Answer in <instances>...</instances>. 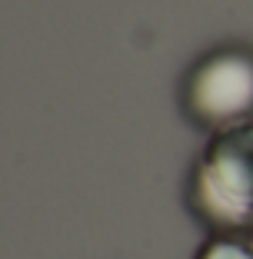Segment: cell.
Wrapping results in <instances>:
<instances>
[{
    "label": "cell",
    "mask_w": 253,
    "mask_h": 259,
    "mask_svg": "<svg viewBox=\"0 0 253 259\" xmlns=\"http://www.w3.org/2000/svg\"><path fill=\"white\" fill-rule=\"evenodd\" d=\"M187 206L210 233H253V123L210 133L190 169Z\"/></svg>",
    "instance_id": "1"
},
{
    "label": "cell",
    "mask_w": 253,
    "mask_h": 259,
    "mask_svg": "<svg viewBox=\"0 0 253 259\" xmlns=\"http://www.w3.org/2000/svg\"><path fill=\"white\" fill-rule=\"evenodd\" d=\"M180 103L190 123L200 130H230L253 123V50L216 47L190 67Z\"/></svg>",
    "instance_id": "2"
},
{
    "label": "cell",
    "mask_w": 253,
    "mask_h": 259,
    "mask_svg": "<svg viewBox=\"0 0 253 259\" xmlns=\"http://www.w3.org/2000/svg\"><path fill=\"white\" fill-rule=\"evenodd\" d=\"M193 259H253V233H210Z\"/></svg>",
    "instance_id": "3"
}]
</instances>
